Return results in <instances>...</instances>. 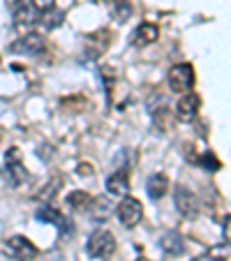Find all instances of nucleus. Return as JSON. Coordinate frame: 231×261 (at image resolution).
<instances>
[{"instance_id":"1","label":"nucleus","mask_w":231,"mask_h":261,"mask_svg":"<svg viewBox=\"0 0 231 261\" xmlns=\"http://www.w3.org/2000/svg\"><path fill=\"white\" fill-rule=\"evenodd\" d=\"M86 252L93 259H109V256L116 252V238L111 231L107 229H97V231L90 233L88 243H86Z\"/></svg>"},{"instance_id":"2","label":"nucleus","mask_w":231,"mask_h":261,"mask_svg":"<svg viewBox=\"0 0 231 261\" xmlns=\"http://www.w3.org/2000/svg\"><path fill=\"white\" fill-rule=\"evenodd\" d=\"M192 86H194V67L190 63H181L176 67H171L169 72V88L173 93H192Z\"/></svg>"},{"instance_id":"3","label":"nucleus","mask_w":231,"mask_h":261,"mask_svg":"<svg viewBox=\"0 0 231 261\" xmlns=\"http://www.w3.org/2000/svg\"><path fill=\"white\" fill-rule=\"evenodd\" d=\"M3 250L7 252V254L12 256V259L16 261H33L35 256H37V247H35L33 241H28L25 236H12L5 241V245H3Z\"/></svg>"},{"instance_id":"4","label":"nucleus","mask_w":231,"mask_h":261,"mask_svg":"<svg viewBox=\"0 0 231 261\" xmlns=\"http://www.w3.org/2000/svg\"><path fill=\"white\" fill-rule=\"evenodd\" d=\"M5 167H7V178L14 188L23 185L28 180V169L23 167V158H21L19 148H10L5 153Z\"/></svg>"},{"instance_id":"5","label":"nucleus","mask_w":231,"mask_h":261,"mask_svg":"<svg viewBox=\"0 0 231 261\" xmlns=\"http://www.w3.org/2000/svg\"><path fill=\"white\" fill-rule=\"evenodd\" d=\"M118 220L123 222L127 229H132V227H137L139 222H141V217H143V206H141V201L139 199H134V197H125L123 201H120V206H118Z\"/></svg>"},{"instance_id":"6","label":"nucleus","mask_w":231,"mask_h":261,"mask_svg":"<svg viewBox=\"0 0 231 261\" xmlns=\"http://www.w3.org/2000/svg\"><path fill=\"white\" fill-rule=\"evenodd\" d=\"M173 203H176V211L181 213L183 217L192 220V217L199 215V199L194 197V192H190L187 188H176V194H173Z\"/></svg>"},{"instance_id":"7","label":"nucleus","mask_w":231,"mask_h":261,"mask_svg":"<svg viewBox=\"0 0 231 261\" xmlns=\"http://www.w3.org/2000/svg\"><path fill=\"white\" fill-rule=\"evenodd\" d=\"M46 46V40L42 37L40 33H28L23 35L21 40H16L14 44H10L12 54H23V56H35V54H42Z\"/></svg>"},{"instance_id":"8","label":"nucleus","mask_w":231,"mask_h":261,"mask_svg":"<svg viewBox=\"0 0 231 261\" xmlns=\"http://www.w3.org/2000/svg\"><path fill=\"white\" fill-rule=\"evenodd\" d=\"M201 107V99H199L197 93H185L176 104V116L178 120L183 123H192V120L197 118V111Z\"/></svg>"},{"instance_id":"9","label":"nucleus","mask_w":231,"mask_h":261,"mask_svg":"<svg viewBox=\"0 0 231 261\" xmlns=\"http://www.w3.org/2000/svg\"><path fill=\"white\" fill-rule=\"evenodd\" d=\"M35 217H37L40 222H46V224H56L60 231H69V220L58 211V208H54V206H42V208H37Z\"/></svg>"},{"instance_id":"10","label":"nucleus","mask_w":231,"mask_h":261,"mask_svg":"<svg viewBox=\"0 0 231 261\" xmlns=\"http://www.w3.org/2000/svg\"><path fill=\"white\" fill-rule=\"evenodd\" d=\"M158 37H160V28L155 23H150V21H146V23H141L137 30H134L132 42L137 46H148L158 40Z\"/></svg>"},{"instance_id":"11","label":"nucleus","mask_w":231,"mask_h":261,"mask_svg":"<svg viewBox=\"0 0 231 261\" xmlns=\"http://www.w3.org/2000/svg\"><path fill=\"white\" fill-rule=\"evenodd\" d=\"M167 190H169V178L164 176V173H155V176L148 178L146 192H148V197H150L152 201H160V199L167 194Z\"/></svg>"},{"instance_id":"12","label":"nucleus","mask_w":231,"mask_h":261,"mask_svg":"<svg viewBox=\"0 0 231 261\" xmlns=\"http://www.w3.org/2000/svg\"><path fill=\"white\" fill-rule=\"evenodd\" d=\"M107 190H109V194H113V197H120V194L127 197V192H130L127 171H116L113 176H109L107 178Z\"/></svg>"},{"instance_id":"13","label":"nucleus","mask_w":231,"mask_h":261,"mask_svg":"<svg viewBox=\"0 0 231 261\" xmlns=\"http://www.w3.org/2000/svg\"><path fill=\"white\" fill-rule=\"evenodd\" d=\"M160 247H162V250L167 252V254L178 256V254H183V252H185V241H183L181 233H176V231H167L162 238H160Z\"/></svg>"},{"instance_id":"14","label":"nucleus","mask_w":231,"mask_h":261,"mask_svg":"<svg viewBox=\"0 0 231 261\" xmlns=\"http://www.w3.org/2000/svg\"><path fill=\"white\" fill-rule=\"evenodd\" d=\"M90 208V213H93V217H95V220H107V217L109 215H111V213H113V203L111 201H109V199L107 197H99V199H95V201H93V206H88Z\"/></svg>"},{"instance_id":"15","label":"nucleus","mask_w":231,"mask_h":261,"mask_svg":"<svg viewBox=\"0 0 231 261\" xmlns=\"http://www.w3.org/2000/svg\"><path fill=\"white\" fill-rule=\"evenodd\" d=\"M67 206L72 208V211H81V208H88L90 203H93V199H90L88 192H84V190H74V192L67 194Z\"/></svg>"},{"instance_id":"16","label":"nucleus","mask_w":231,"mask_h":261,"mask_svg":"<svg viewBox=\"0 0 231 261\" xmlns=\"http://www.w3.org/2000/svg\"><path fill=\"white\" fill-rule=\"evenodd\" d=\"M109 10H111L113 19L120 21V23H125V21L132 16V7H130V3H125V0H111V3H109Z\"/></svg>"},{"instance_id":"17","label":"nucleus","mask_w":231,"mask_h":261,"mask_svg":"<svg viewBox=\"0 0 231 261\" xmlns=\"http://www.w3.org/2000/svg\"><path fill=\"white\" fill-rule=\"evenodd\" d=\"M203 261H231V243L213 245L211 250L203 254Z\"/></svg>"},{"instance_id":"18","label":"nucleus","mask_w":231,"mask_h":261,"mask_svg":"<svg viewBox=\"0 0 231 261\" xmlns=\"http://www.w3.org/2000/svg\"><path fill=\"white\" fill-rule=\"evenodd\" d=\"M40 21H42V25H44L46 30H54V28H58V25L65 21V14L54 7L51 12H44V14L40 16Z\"/></svg>"},{"instance_id":"19","label":"nucleus","mask_w":231,"mask_h":261,"mask_svg":"<svg viewBox=\"0 0 231 261\" xmlns=\"http://www.w3.org/2000/svg\"><path fill=\"white\" fill-rule=\"evenodd\" d=\"M197 164L199 167H203L206 171H217V169H220V160H217L211 150H206L201 158H197Z\"/></svg>"},{"instance_id":"20","label":"nucleus","mask_w":231,"mask_h":261,"mask_svg":"<svg viewBox=\"0 0 231 261\" xmlns=\"http://www.w3.org/2000/svg\"><path fill=\"white\" fill-rule=\"evenodd\" d=\"M30 5H33L35 12H51L56 7V0H30Z\"/></svg>"},{"instance_id":"21","label":"nucleus","mask_w":231,"mask_h":261,"mask_svg":"<svg viewBox=\"0 0 231 261\" xmlns=\"http://www.w3.org/2000/svg\"><path fill=\"white\" fill-rule=\"evenodd\" d=\"M79 176H93V169L88 164H79Z\"/></svg>"},{"instance_id":"22","label":"nucleus","mask_w":231,"mask_h":261,"mask_svg":"<svg viewBox=\"0 0 231 261\" xmlns=\"http://www.w3.org/2000/svg\"><path fill=\"white\" fill-rule=\"evenodd\" d=\"M226 231L231 233V217H229V220H226Z\"/></svg>"},{"instance_id":"23","label":"nucleus","mask_w":231,"mask_h":261,"mask_svg":"<svg viewBox=\"0 0 231 261\" xmlns=\"http://www.w3.org/2000/svg\"><path fill=\"white\" fill-rule=\"evenodd\" d=\"M194 261H203V256H199V259H194Z\"/></svg>"}]
</instances>
